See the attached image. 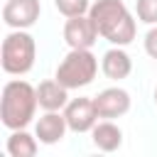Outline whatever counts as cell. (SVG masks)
Segmentation results:
<instances>
[{"label": "cell", "mask_w": 157, "mask_h": 157, "mask_svg": "<svg viewBox=\"0 0 157 157\" xmlns=\"http://www.w3.org/2000/svg\"><path fill=\"white\" fill-rule=\"evenodd\" d=\"M142 47H145V54L157 61V25H152V27L147 29V34H145V39H142Z\"/></svg>", "instance_id": "cell-16"}, {"label": "cell", "mask_w": 157, "mask_h": 157, "mask_svg": "<svg viewBox=\"0 0 157 157\" xmlns=\"http://www.w3.org/2000/svg\"><path fill=\"white\" fill-rule=\"evenodd\" d=\"M42 15V2L39 0H5L2 5V22L10 29H29L37 25Z\"/></svg>", "instance_id": "cell-7"}, {"label": "cell", "mask_w": 157, "mask_h": 157, "mask_svg": "<svg viewBox=\"0 0 157 157\" xmlns=\"http://www.w3.org/2000/svg\"><path fill=\"white\" fill-rule=\"evenodd\" d=\"M98 27L91 20V15H76V17H66L64 22V42L69 44V49H91L98 42Z\"/></svg>", "instance_id": "cell-6"}, {"label": "cell", "mask_w": 157, "mask_h": 157, "mask_svg": "<svg viewBox=\"0 0 157 157\" xmlns=\"http://www.w3.org/2000/svg\"><path fill=\"white\" fill-rule=\"evenodd\" d=\"M93 101H96L98 115L105 118V120L123 118V115L130 110V105H132L130 93H128L125 88H120V86H110V88L98 91V96H93Z\"/></svg>", "instance_id": "cell-8"}, {"label": "cell", "mask_w": 157, "mask_h": 157, "mask_svg": "<svg viewBox=\"0 0 157 157\" xmlns=\"http://www.w3.org/2000/svg\"><path fill=\"white\" fill-rule=\"evenodd\" d=\"M69 125L64 118V110H44L34 123V135L42 145H56L64 140Z\"/></svg>", "instance_id": "cell-9"}, {"label": "cell", "mask_w": 157, "mask_h": 157, "mask_svg": "<svg viewBox=\"0 0 157 157\" xmlns=\"http://www.w3.org/2000/svg\"><path fill=\"white\" fill-rule=\"evenodd\" d=\"M135 17L142 25H157V0H135Z\"/></svg>", "instance_id": "cell-15"}, {"label": "cell", "mask_w": 157, "mask_h": 157, "mask_svg": "<svg viewBox=\"0 0 157 157\" xmlns=\"http://www.w3.org/2000/svg\"><path fill=\"white\" fill-rule=\"evenodd\" d=\"M91 20L98 27V34L110 42L113 47H128L132 44L137 34V20L128 10L123 0H96L88 10Z\"/></svg>", "instance_id": "cell-1"}, {"label": "cell", "mask_w": 157, "mask_h": 157, "mask_svg": "<svg viewBox=\"0 0 157 157\" xmlns=\"http://www.w3.org/2000/svg\"><path fill=\"white\" fill-rule=\"evenodd\" d=\"M101 71H103V76L105 78H110V81H123V78H128L130 74H132V59H130V54L125 52V47H113L110 44V49L103 54V59H101Z\"/></svg>", "instance_id": "cell-10"}, {"label": "cell", "mask_w": 157, "mask_h": 157, "mask_svg": "<svg viewBox=\"0 0 157 157\" xmlns=\"http://www.w3.org/2000/svg\"><path fill=\"white\" fill-rule=\"evenodd\" d=\"M39 145L42 142L37 140V135H32V132H27V128H22V130H10L5 150L10 157H34Z\"/></svg>", "instance_id": "cell-13"}, {"label": "cell", "mask_w": 157, "mask_h": 157, "mask_svg": "<svg viewBox=\"0 0 157 157\" xmlns=\"http://www.w3.org/2000/svg\"><path fill=\"white\" fill-rule=\"evenodd\" d=\"M54 7L64 17H76V15H88L91 0H54Z\"/></svg>", "instance_id": "cell-14"}, {"label": "cell", "mask_w": 157, "mask_h": 157, "mask_svg": "<svg viewBox=\"0 0 157 157\" xmlns=\"http://www.w3.org/2000/svg\"><path fill=\"white\" fill-rule=\"evenodd\" d=\"M39 108L37 86L25 78H10L0 93V120L7 130H22L34 120Z\"/></svg>", "instance_id": "cell-2"}, {"label": "cell", "mask_w": 157, "mask_h": 157, "mask_svg": "<svg viewBox=\"0 0 157 157\" xmlns=\"http://www.w3.org/2000/svg\"><path fill=\"white\" fill-rule=\"evenodd\" d=\"M155 105H157V86H155Z\"/></svg>", "instance_id": "cell-17"}, {"label": "cell", "mask_w": 157, "mask_h": 157, "mask_svg": "<svg viewBox=\"0 0 157 157\" xmlns=\"http://www.w3.org/2000/svg\"><path fill=\"white\" fill-rule=\"evenodd\" d=\"M64 118L71 132H91L93 125L98 123V110H96V101L88 96H78L71 98L64 108Z\"/></svg>", "instance_id": "cell-5"}, {"label": "cell", "mask_w": 157, "mask_h": 157, "mask_svg": "<svg viewBox=\"0 0 157 157\" xmlns=\"http://www.w3.org/2000/svg\"><path fill=\"white\" fill-rule=\"evenodd\" d=\"M37 101L42 110H64L69 98V88L64 83H59L56 78H44L37 86Z\"/></svg>", "instance_id": "cell-11"}, {"label": "cell", "mask_w": 157, "mask_h": 157, "mask_svg": "<svg viewBox=\"0 0 157 157\" xmlns=\"http://www.w3.org/2000/svg\"><path fill=\"white\" fill-rule=\"evenodd\" d=\"M37 59V42L27 29H10L0 47L2 71L10 76H25L32 71Z\"/></svg>", "instance_id": "cell-3"}, {"label": "cell", "mask_w": 157, "mask_h": 157, "mask_svg": "<svg viewBox=\"0 0 157 157\" xmlns=\"http://www.w3.org/2000/svg\"><path fill=\"white\" fill-rule=\"evenodd\" d=\"M91 142L93 147H98L101 152H115L123 147V130L120 125H115L113 120H98L91 130Z\"/></svg>", "instance_id": "cell-12"}, {"label": "cell", "mask_w": 157, "mask_h": 157, "mask_svg": "<svg viewBox=\"0 0 157 157\" xmlns=\"http://www.w3.org/2000/svg\"><path fill=\"white\" fill-rule=\"evenodd\" d=\"M96 74H98V59L91 49H69V54L59 61L54 78L64 83L69 91H76L93 83Z\"/></svg>", "instance_id": "cell-4"}]
</instances>
